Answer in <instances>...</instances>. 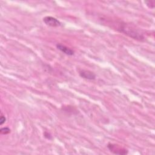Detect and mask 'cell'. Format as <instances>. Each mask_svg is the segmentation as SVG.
Wrapping results in <instances>:
<instances>
[{
    "label": "cell",
    "instance_id": "1",
    "mask_svg": "<svg viewBox=\"0 0 155 155\" xmlns=\"http://www.w3.org/2000/svg\"><path fill=\"white\" fill-rule=\"evenodd\" d=\"M117 28V30H119L120 32H122L135 39L142 40L143 39V36L141 34L135 30L134 28L129 25H127L126 24H120L119 26Z\"/></svg>",
    "mask_w": 155,
    "mask_h": 155
},
{
    "label": "cell",
    "instance_id": "2",
    "mask_svg": "<svg viewBox=\"0 0 155 155\" xmlns=\"http://www.w3.org/2000/svg\"><path fill=\"white\" fill-rule=\"evenodd\" d=\"M107 148L108 150L114 154H126L128 153V151L127 149L121 147L120 145L117 144H114L111 143H109L107 145Z\"/></svg>",
    "mask_w": 155,
    "mask_h": 155
},
{
    "label": "cell",
    "instance_id": "3",
    "mask_svg": "<svg viewBox=\"0 0 155 155\" xmlns=\"http://www.w3.org/2000/svg\"><path fill=\"white\" fill-rule=\"evenodd\" d=\"M43 21L46 25L51 27H59L61 25V22L58 19L50 16H47L44 17L43 18Z\"/></svg>",
    "mask_w": 155,
    "mask_h": 155
},
{
    "label": "cell",
    "instance_id": "4",
    "mask_svg": "<svg viewBox=\"0 0 155 155\" xmlns=\"http://www.w3.org/2000/svg\"><path fill=\"white\" fill-rule=\"evenodd\" d=\"M79 76L85 79L94 80L96 78V74L94 73L87 70H82L79 72Z\"/></svg>",
    "mask_w": 155,
    "mask_h": 155
},
{
    "label": "cell",
    "instance_id": "5",
    "mask_svg": "<svg viewBox=\"0 0 155 155\" xmlns=\"http://www.w3.org/2000/svg\"><path fill=\"white\" fill-rule=\"evenodd\" d=\"M56 47L58 50H59L61 52L64 53V54L68 55V56H72L74 54V51L71 50V48L67 47V46L61 44H56Z\"/></svg>",
    "mask_w": 155,
    "mask_h": 155
},
{
    "label": "cell",
    "instance_id": "6",
    "mask_svg": "<svg viewBox=\"0 0 155 155\" xmlns=\"http://www.w3.org/2000/svg\"><path fill=\"white\" fill-rule=\"evenodd\" d=\"M0 133L2 134H7L10 133V129L8 127H3L1 128L0 130Z\"/></svg>",
    "mask_w": 155,
    "mask_h": 155
},
{
    "label": "cell",
    "instance_id": "7",
    "mask_svg": "<svg viewBox=\"0 0 155 155\" xmlns=\"http://www.w3.org/2000/svg\"><path fill=\"white\" fill-rule=\"evenodd\" d=\"M145 3L147 4V5L150 8H153L154 7V1H145Z\"/></svg>",
    "mask_w": 155,
    "mask_h": 155
},
{
    "label": "cell",
    "instance_id": "8",
    "mask_svg": "<svg viewBox=\"0 0 155 155\" xmlns=\"http://www.w3.org/2000/svg\"><path fill=\"white\" fill-rule=\"evenodd\" d=\"M6 120V118L5 117V116L3 115V114L1 113V117H0V125H2Z\"/></svg>",
    "mask_w": 155,
    "mask_h": 155
},
{
    "label": "cell",
    "instance_id": "9",
    "mask_svg": "<svg viewBox=\"0 0 155 155\" xmlns=\"http://www.w3.org/2000/svg\"><path fill=\"white\" fill-rule=\"evenodd\" d=\"M44 137L48 139H51L52 138V136H51V134L47 132L44 133Z\"/></svg>",
    "mask_w": 155,
    "mask_h": 155
}]
</instances>
